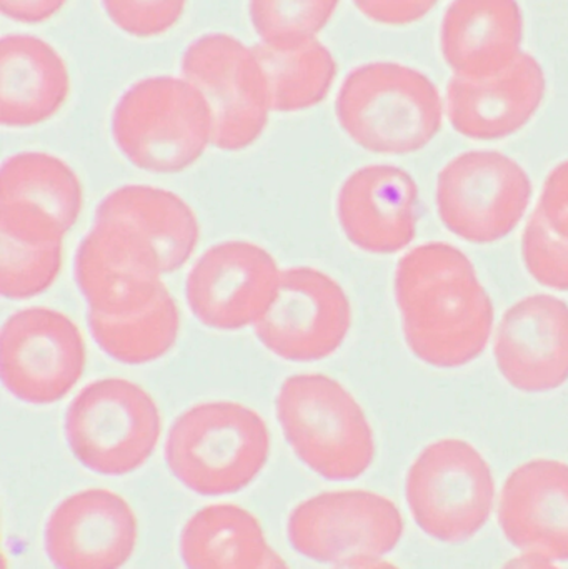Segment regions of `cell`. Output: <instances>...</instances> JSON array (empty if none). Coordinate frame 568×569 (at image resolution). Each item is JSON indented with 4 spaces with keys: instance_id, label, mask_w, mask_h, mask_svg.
Returning a JSON list of instances; mask_svg holds the SVG:
<instances>
[{
    "instance_id": "5",
    "label": "cell",
    "mask_w": 568,
    "mask_h": 569,
    "mask_svg": "<svg viewBox=\"0 0 568 569\" xmlns=\"http://www.w3.org/2000/svg\"><path fill=\"white\" fill-rule=\"evenodd\" d=\"M277 418L293 453L330 481L362 477L376 458L366 411L343 385L327 375L287 378L277 395Z\"/></svg>"
},
{
    "instance_id": "21",
    "label": "cell",
    "mask_w": 568,
    "mask_h": 569,
    "mask_svg": "<svg viewBox=\"0 0 568 569\" xmlns=\"http://www.w3.org/2000/svg\"><path fill=\"white\" fill-rule=\"evenodd\" d=\"M70 73L60 53L36 36L0 42V122L29 129L52 119L69 99Z\"/></svg>"
},
{
    "instance_id": "18",
    "label": "cell",
    "mask_w": 568,
    "mask_h": 569,
    "mask_svg": "<svg viewBox=\"0 0 568 569\" xmlns=\"http://www.w3.org/2000/svg\"><path fill=\"white\" fill-rule=\"evenodd\" d=\"M546 73L536 57L522 52L496 76H454L447 87V116L456 132L472 140H500L522 130L546 97Z\"/></svg>"
},
{
    "instance_id": "36",
    "label": "cell",
    "mask_w": 568,
    "mask_h": 569,
    "mask_svg": "<svg viewBox=\"0 0 568 569\" xmlns=\"http://www.w3.org/2000/svg\"><path fill=\"white\" fill-rule=\"evenodd\" d=\"M260 569H290L289 565L286 563L280 555H277L276 551L270 550L269 557H267L266 563Z\"/></svg>"
},
{
    "instance_id": "22",
    "label": "cell",
    "mask_w": 568,
    "mask_h": 569,
    "mask_svg": "<svg viewBox=\"0 0 568 569\" xmlns=\"http://www.w3.org/2000/svg\"><path fill=\"white\" fill-rule=\"evenodd\" d=\"M96 220L129 223L156 247L163 273L186 266L199 243L200 227L186 200L152 186H126L100 202Z\"/></svg>"
},
{
    "instance_id": "27",
    "label": "cell",
    "mask_w": 568,
    "mask_h": 569,
    "mask_svg": "<svg viewBox=\"0 0 568 569\" xmlns=\"http://www.w3.org/2000/svg\"><path fill=\"white\" fill-rule=\"evenodd\" d=\"M522 259L537 282L550 290L568 291V160L544 182L522 236Z\"/></svg>"
},
{
    "instance_id": "9",
    "label": "cell",
    "mask_w": 568,
    "mask_h": 569,
    "mask_svg": "<svg viewBox=\"0 0 568 569\" xmlns=\"http://www.w3.org/2000/svg\"><path fill=\"white\" fill-rule=\"evenodd\" d=\"M182 77L209 103L216 149L239 152L259 140L269 123L272 103L253 47L229 33L197 37L183 52Z\"/></svg>"
},
{
    "instance_id": "1",
    "label": "cell",
    "mask_w": 568,
    "mask_h": 569,
    "mask_svg": "<svg viewBox=\"0 0 568 569\" xmlns=\"http://www.w3.org/2000/svg\"><path fill=\"white\" fill-rule=\"evenodd\" d=\"M403 337L434 368L466 367L494 333V305L469 257L446 242H427L400 259L393 279Z\"/></svg>"
},
{
    "instance_id": "6",
    "label": "cell",
    "mask_w": 568,
    "mask_h": 569,
    "mask_svg": "<svg viewBox=\"0 0 568 569\" xmlns=\"http://www.w3.org/2000/svg\"><path fill=\"white\" fill-rule=\"evenodd\" d=\"M406 500L417 527L446 545L472 540L489 521L496 480L469 441L444 438L420 451L406 478Z\"/></svg>"
},
{
    "instance_id": "25",
    "label": "cell",
    "mask_w": 568,
    "mask_h": 569,
    "mask_svg": "<svg viewBox=\"0 0 568 569\" xmlns=\"http://www.w3.org/2000/svg\"><path fill=\"white\" fill-rule=\"evenodd\" d=\"M90 333L103 353L123 365H147L169 353L179 338L180 313L167 288L136 313L103 317L89 313Z\"/></svg>"
},
{
    "instance_id": "29",
    "label": "cell",
    "mask_w": 568,
    "mask_h": 569,
    "mask_svg": "<svg viewBox=\"0 0 568 569\" xmlns=\"http://www.w3.org/2000/svg\"><path fill=\"white\" fill-rule=\"evenodd\" d=\"M62 267V243L30 246L0 236V293L29 300L49 290Z\"/></svg>"
},
{
    "instance_id": "3",
    "label": "cell",
    "mask_w": 568,
    "mask_h": 569,
    "mask_svg": "<svg viewBox=\"0 0 568 569\" xmlns=\"http://www.w3.org/2000/svg\"><path fill=\"white\" fill-rule=\"evenodd\" d=\"M270 457V431L252 408L206 401L183 411L170 428V473L200 497H223L249 487Z\"/></svg>"
},
{
    "instance_id": "33",
    "label": "cell",
    "mask_w": 568,
    "mask_h": 569,
    "mask_svg": "<svg viewBox=\"0 0 568 569\" xmlns=\"http://www.w3.org/2000/svg\"><path fill=\"white\" fill-rule=\"evenodd\" d=\"M67 2L69 0H0V10L13 22L33 26L52 19Z\"/></svg>"
},
{
    "instance_id": "17",
    "label": "cell",
    "mask_w": 568,
    "mask_h": 569,
    "mask_svg": "<svg viewBox=\"0 0 568 569\" xmlns=\"http://www.w3.org/2000/svg\"><path fill=\"white\" fill-rule=\"evenodd\" d=\"M417 202L419 189L409 172L373 163L347 177L337 197V217L357 249L392 256L416 239Z\"/></svg>"
},
{
    "instance_id": "16",
    "label": "cell",
    "mask_w": 568,
    "mask_h": 569,
    "mask_svg": "<svg viewBox=\"0 0 568 569\" xmlns=\"http://www.w3.org/2000/svg\"><path fill=\"white\" fill-rule=\"evenodd\" d=\"M137 537L130 505L113 491L90 488L52 511L43 543L57 569H120L132 557Z\"/></svg>"
},
{
    "instance_id": "31",
    "label": "cell",
    "mask_w": 568,
    "mask_h": 569,
    "mask_svg": "<svg viewBox=\"0 0 568 569\" xmlns=\"http://www.w3.org/2000/svg\"><path fill=\"white\" fill-rule=\"evenodd\" d=\"M69 230L40 207L26 202H0V236L30 246L62 243Z\"/></svg>"
},
{
    "instance_id": "8",
    "label": "cell",
    "mask_w": 568,
    "mask_h": 569,
    "mask_svg": "<svg viewBox=\"0 0 568 569\" xmlns=\"http://www.w3.org/2000/svg\"><path fill=\"white\" fill-rule=\"evenodd\" d=\"M532 193V180L519 162L497 150H470L439 173L437 210L450 233L489 246L519 227Z\"/></svg>"
},
{
    "instance_id": "30",
    "label": "cell",
    "mask_w": 568,
    "mask_h": 569,
    "mask_svg": "<svg viewBox=\"0 0 568 569\" xmlns=\"http://www.w3.org/2000/svg\"><path fill=\"white\" fill-rule=\"evenodd\" d=\"M110 22L127 36L153 39L172 30L186 12L187 0H100Z\"/></svg>"
},
{
    "instance_id": "7",
    "label": "cell",
    "mask_w": 568,
    "mask_h": 569,
    "mask_svg": "<svg viewBox=\"0 0 568 569\" xmlns=\"http://www.w3.org/2000/svg\"><path fill=\"white\" fill-rule=\"evenodd\" d=\"M162 418L153 398L126 378H102L77 393L66 413L73 457L103 477H123L147 463L159 443Z\"/></svg>"
},
{
    "instance_id": "26",
    "label": "cell",
    "mask_w": 568,
    "mask_h": 569,
    "mask_svg": "<svg viewBox=\"0 0 568 569\" xmlns=\"http://www.w3.org/2000/svg\"><path fill=\"white\" fill-rule=\"evenodd\" d=\"M0 202L32 203L70 230L82 212L83 192L79 177L63 160L46 152H22L3 162Z\"/></svg>"
},
{
    "instance_id": "24",
    "label": "cell",
    "mask_w": 568,
    "mask_h": 569,
    "mask_svg": "<svg viewBox=\"0 0 568 569\" xmlns=\"http://www.w3.org/2000/svg\"><path fill=\"white\" fill-rule=\"evenodd\" d=\"M266 73L272 110L302 112L326 100L337 77L336 57L320 40L310 39L297 46L253 47Z\"/></svg>"
},
{
    "instance_id": "32",
    "label": "cell",
    "mask_w": 568,
    "mask_h": 569,
    "mask_svg": "<svg viewBox=\"0 0 568 569\" xmlns=\"http://www.w3.org/2000/svg\"><path fill=\"white\" fill-rule=\"evenodd\" d=\"M362 16L380 26H410L423 19L439 0H352Z\"/></svg>"
},
{
    "instance_id": "11",
    "label": "cell",
    "mask_w": 568,
    "mask_h": 569,
    "mask_svg": "<svg viewBox=\"0 0 568 569\" xmlns=\"http://www.w3.org/2000/svg\"><path fill=\"white\" fill-rule=\"evenodd\" d=\"M86 341L67 315L46 307L23 308L0 333L3 387L23 403L46 407L62 400L86 370Z\"/></svg>"
},
{
    "instance_id": "12",
    "label": "cell",
    "mask_w": 568,
    "mask_h": 569,
    "mask_svg": "<svg viewBox=\"0 0 568 569\" xmlns=\"http://www.w3.org/2000/svg\"><path fill=\"white\" fill-rule=\"evenodd\" d=\"M352 327V305L337 280L312 267L282 270L279 291L257 321L260 343L287 361L310 363L336 353Z\"/></svg>"
},
{
    "instance_id": "35",
    "label": "cell",
    "mask_w": 568,
    "mask_h": 569,
    "mask_svg": "<svg viewBox=\"0 0 568 569\" xmlns=\"http://www.w3.org/2000/svg\"><path fill=\"white\" fill-rule=\"evenodd\" d=\"M333 569H400V568L396 567V565H393V563H389V561L382 560V558H379V560H363V561H356V563L339 565V567H336Z\"/></svg>"
},
{
    "instance_id": "34",
    "label": "cell",
    "mask_w": 568,
    "mask_h": 569,
    "mask_svg": "<svg viewBox=\"0 0 568 569\" xmlns=\"http://www.w3.org/2000/svg\"><path fill=\"white\" fill-rule=\"evenodd\" d=\"M502 569H562L557 567L554 561L540 557V555L522 553L514 558Z\"/></svg>"
},
{
    "instance_id": "20",
    "label": "cell",
    "mask_w": 568,
    "mask_h": 569,
    "mask_svg": "<svg viewBox=\"0 0 568 569\" xmlns=\"http://www.w3.org/2000/svg\"><path fill=\"white\" fill-rule=\"evenodd\" d=\"M524 13L517 0H454L444 16L440 49L454 76L484 79L522 53Z\"/></svg>"
},
{
    "instance_id": "15",
    "label": "cell",
    "mask_w": 568,
    "mask_h": 569,
    "mask_svg": "<svg viewBox=\"0 0 568 569\" xmlns=\"http://www.w3.org/2000/svg\"><path fill=\"white\" fill-rule=\"evenodd\" d=\"M504 380L522 393H549L568 381V305L550 293L522 298L504 313L494 340Z\"/></svg>"
},
{
    "instance_id": "28",
    "label": "cell",
    "mask_w": 568,
    "mask_h": 569,
    "mask_svg": "<svg viewBox=\"0 0 568 569\" xmlns=\"http://www.w3.org/2000/svg\"><path fill=\"white\" fill-rule=\"evenodd\" d=\"M340 0H249L250 22L269 46L287 47L316 39Z\"/></svg>"
},
{
    "instance_id": "2",
    "label": "cell",
    "mask_w": 568,
    "mask_h": 569,
    "mask_svg": "<svg viewBox=\"0 0 568 569\" xmlns=\"http://www.w3.org/2000/svg\"><path fill=\"white\" fill-rule=\"evenodd\" d=\"M336 116L343 132L380 156H407L429 146L444 120L436 83L412 67L370 62L353 69L340 86Z\"/></svg>"
},
{
    "instance_id": "10",
    "label": "cell",
    "mask_w": 568,
    "mask_h": 569,
    "mask_svg": "<svg viewBox=\"0 0 568 569\" xmlns=\"http://www.w3.org/2000/svg\"><path fill=\"white\" fill-rule=\"evenodd\" d=\"M287 533L297 553L339 567L379 560L396 550L403 518L392 500L373 491H327L290 513Z\"/></svg>"
},
{
    "instance_id": "14",
    "label": "cell",
    "mask_w": 568,
    "mask_h": 569,
    "mask_svg": "<svg viewBox=\"0 0 568 569\" xmlns=\"http://www.w3.org/2000/svg\"><path fill=\"white\" fill-rule=\"evenodd\" d=\"M162 262L143 233L119 220H96L76 257V280L89 313L126 317L149 307L160 291Z\"/></svg>"
},
{
    "instance_id": "23",
    "label": "cell",
    "mask_w": 568,
    "mask_h": 569,
    "mask_svg": "<svg viewBox=\"0 0 568 569\" xmlns=\"http://www.w3.org/2000/svg\"><path fill=\"white\" fill-rule=\"evenodd\" d=\"M187 569H260L270 553L259 520L232 503L197 511L180 535Z\"/></svg>"
},
{
    "instance_id": "4",
    "label": "cell",
    "mask_w": 568,
    "mask_h": 569,
    "mask_svg": "<svg viewBox=\"0 0 568 569\" xmlns=\"http://www.w3.org/2000/svg\"><path fill=\"white\" fill-rule=\"evenodd\" d=\"M112 137L137 169L182 172L212 143V112L186 77H147L127 89L117 102Z\"/></svg>"
},
{
    "instance_id": "13",
    "label": "cell",
    "mask_w": 568,
    "mask_h": 569,
    "mask_svg": "<svg viewBox=\"0 0 568 569\" xmlns=\"http://www.w3.org/2000/svg\"><path fill=\"white\" fill-rule=\"evenodd\" d=\"M282 270L257 243L229 240L207 250L186 280L193 317L212 330L256 327L279 291Z\"/></svg>"
},
{
    "instance_id": "19",
    "label": "cell",
    "mask_w": 568,
    "mask_h": 569,
    "mask_svg": "<svg viewBox=\"0 0 568 569\" xmlns=\"http://www.w3.org/2000/svg\"><path fill=\"white\" fill-rule=\"evenodd\" d=\"M499 525L522 553L568 561V463L539 458L517 467L500 491Z\"/></svg>"
}]
</instances>
